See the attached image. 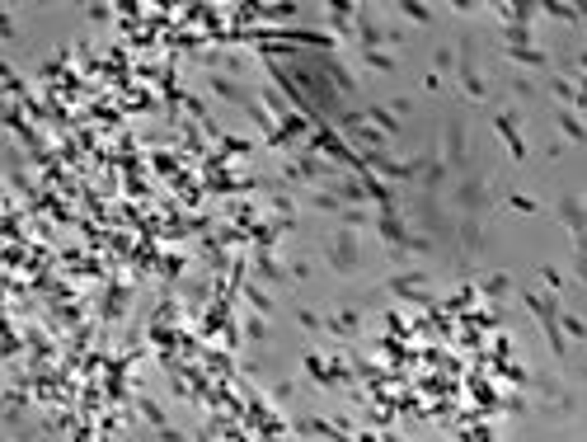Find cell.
Here are the masks:
<instances>
[{"label": "cell", "instance_id": "1", "mask_svg": "<svg viewBox=\"0 0 587 442\" xmlns=\"http://www.w3.org/2000/svg\"><path fill=\"white\" fill-rule=\"evenodd\" d=\"M329 263H334V268H352V240L348 236L329 245Z\"/></svg>", "mask_w": 587, "mask_h": 442}]
</instances>
